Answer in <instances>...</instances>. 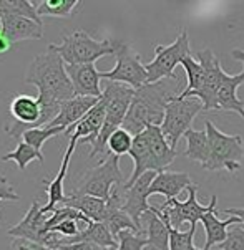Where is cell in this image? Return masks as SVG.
<instances>
[{
  "label": "cell",
  "instance_id": "cell-1",
  "mask_svg": "<svg viewBox=\"0 0 244 250\" xmlns=\"http://www.w3.org/2000/svg\"><path fill=\"white\" fill-rule=\"evenodd\" d=\"M25 83L33 84L38 90L37 98L42 106L38 128H44L53 121L58 116L62 104L75 98V90L67 73L65 62L50 45L44 53L33 57L30 62Z\"/></svg>",
  "mask_w": 244,
  "mask_h": 250
},
{
  "label": "cell",
  "instance_id": "cell-2",
  "mask_svg": "<svg viewBox=\"0 0 244 250\" xmlns=\"http://www.w3.org/2000/svg\"><path fill=\"white\" fill-rule=\"evenodd\" d=\"M174 96L178 95H174L165 82L143 84L135 91V98L123 123V129L136 136L148 126H161L165 120V109Z\"/></svg>",
  "mask_w": 244,
  "mask_h": 250
},
{
  "label": "cell",
  "instance_id": "cell-3",
  "mask_svg": "<svg viewBox=\"0 0 244 250\" xmlns=\"http://www.w3.org/2000/svg\"><path fill=\"white\" fill-rule=\"evenodd\" d=\"M117 45L118 42L111 38L95 40L85 30H75L60 43H52L50 46L62 57L65 65H87V63H95L105 55L115 57Z\"/></svg>",
  "mask_w": 244,
  "mask_h": 250
},
{
  "label": "cell",
  "instance_id": "cell-4",
  "mask_svg": "<svg viewBox=\"0 0 244 250\" xmlns=\"http://www.w3.org/2000/svg\"><path fill=\"white\" fill-rule=\"evenodd\" d=\"M135 91L131 86L122 83H113L108 82L103 90V98L106 101V114H105V123L103 128H101L100 138L95 146L92 147L90 156H97V154H103L106 151V143L111 134L117 129L123 128V123L128 114V109L131 106V101L135 98Z\"/></svg>",
  "mask_w": 244,
  "mask_h": 250
},
{
  "label": "cell",
  "instance_id": "cell-5",
  "mask_svg": "<svg viewBox=\"0 0 244 250\" xmlns=\"http://www.w3.org/2000/svg\"><path fill=\"white\" fill-rule=\"evenodd\" d=\"M126 179L120 169V158L106 154L98 166L83 172L72 190L73 196H92L108 201L117 186H125Z\"/></svg>",
  "mask_w": 244,
  "mask_h": 250
},
{
  "label": "cell",
  "instance_id": "cell-6",
  "mask_svg": "<svg viewBox=\"0 0 244 250\" xmlns=\"http://www.w3.org/2000/svg\"><path fill=\"white\" fill-rule=\"evenodd\" d=\"M204 129L209 141V159L204 169L208 171H228L229 174L238 172L243 166L244 143L239 134H226L216 128L211 121H206Z\"/></svg>",
  "mask_w": 244,
  "mask_h": 250
},
{
  "label": "cell",
  "instance_id": "cell-7",
  "mask_svg": "<svg viewBox=\"0 0 244 250\" xmlns=\"http://www.w3.org/2000/svg\"><path fill=\"white\" fill-rule=\"evenodd\" d=\"M191 57L190 37L185 28H181L176 40L171 45H156L155 46V58L145 65L148 71V83L163 82L165 78L174 80V70L181 65L183 60Z\"/></svg>",
  "mask_w": 244,
  "mask_h": 250
},
{
  "label": "cell",
  "instance_id": "cell-8",
  "mask_svg": "<svg viewBox=\"0 0 244 250\" xmlns=\"http://www.w3.org/2000/svg\"><path fill=\"white\" fill-rule=\"evenodd\" d=\"M188 199L185 202L178 201V199H170L165 201L163 206L155 207L156 214L161 219H166L170 222V226L173 229H178L183 226L185 222H190L191 227H196V224L201 222V219L204 217L208 212L216 209L218 197L211 196L208 206H201L198 202V186L193 184L191 188H188Z\"/></svg>",
  "mask_w": 244,
  "mask_h": 250
},
{
  "label": "cell",
  "instance_id": "cell-9",
  "mask_svg": "<svg viewBox=\"0 0 244 250\" xmlns=\"http://www.w3.org/2000/svg\"><path fill=\"white\" fill-rule=\"evenodd\" d=\"M199 111H203V103L196 98L181 100L174 96L165 109V120L161 123V131L166 141L173 149H176L179 139L191 129V125Z\"/></svg>",
  "mask_w": 244,
  "mask_h": 250
},
{
  "label": "cell",
  "instance_id": "cell-10",
  "mask_svg": "<svg viewBox=\"0 0 244 250\" xmlns=\"http://www.w3.org/2000/svg\"><path fill=\"white\" fill-rule=\"evenodd\" d=\"M115 58V66L110 71H101V80L126 84L133 90H138L148 83V71L141 63L140 53H136L130 45L118 42Z\"/></svg>",
  "mask_w": 244,
  "mask_h": 250
},
{
  "label": "cell",
  "instance_id": "cell-11",
  "mask_svg": "<svg viewBox=\"0 0 244 250\" xmlns=\"http://www.w3.org/2000/svg\"><path fill=\"white\" fill-rule=\"evenodd\" d=\"M196 60L204 66L206 78H204L203 88L198 93H195L193 98L203 103V111H213V109H216V95L226 76V71L222 70L220 60L211 48H204L196 53Z\"/></svg>",
  "mask_w": 244,
  "mask_h": 250
},
{
  "label": "cell",
  "instance_id": "cell-12",
  "mask_svg": "<svg viewBox=\"0 0 244 250\" xmlns=\"http://www.w3.org/2000/svg\"><path fill=\"white\" fill-rule=\"evenodd\" d=\"M10 114L17 121L15 125L5 126V133L14 139H22L25 131L38 128V121L42 118L40 101L35 96L30 95H15L10 101Z\"/></svg>",
  "mask_w": 244,
  "mask_h": 250
},
{
  "label": "cell",
  "instance_id": "cell-13",
  "mask_svg": "<svg viewBox=\"0 0 244 250\" xmlns=\"http://www.w3.org/2000/svg\"><path fill=\"white\" fill-rule=\"evenodd\" d=\"M156 174L158 172L153 171L145 172L133 186H130V188L123 186L122 188V209L136 224L141 235H143V232H141V217L151 209V206L148 204V197H149L148 192H149V186H151Z\"/></svg>",
  "mask_w": 244,
  "mask_h": 250
},
{
  "label": "cell",
  "instance_id": "cell-14",
  "mask_svg": "<svg viewBox=\"0 0 244 250\" xmlns=\"http://www.w3.org/2000/svg\"><path fill=\"white\" fill-rule=\"evenodd\" d=\"M42 207L44 206H40V201L33 199L27 214L24 215V219L17 226H14L8 230V235L14 237V239H25L44 245V237H45L44 229L47 219H49V214L42 212Z\"/></svg>",
  "mask_w": 244,
  "mask_h": 250
},
{
  "label": "cell",
  "instance_id": "cell-15",
  "mask_svg": "<svg viewBox=\"0 0 244 250\" xmlns=\"http://www.w3.org/2000/svg\"><path fill=\"white\" fill-rule=\"evenodd\" d=\"M67 73L73 84L75 96H93V98L103 96V90L100 86L101 71L97 70L95 63L67 65Z\"/></svg>",
  "mask_w": 244,
  "mask_h": 250
},
{
  "label": "cell",
  "instance_id": "cell-16",
  "mask_svg": "<svg viewBox=\"0 0 244 250\" xmlns=\"http://www.w3.org/2000/svg\"><path fill=\"white\" fill-rule=\"evenodd\" d=\"M105 114H106V101L101 96V100L85 114L83 120L73 129L67 131L65 134H72L70 138L78 143H90V146L93 147L97 144L98 138H100L101 128H103V123H105Z\"/></svg>",
  "mask_w": 244,
  "mask_h": 250
},
{
  "label": "cell",
  "instance_id": "cell-17",
  "mask_svg": "<svg viewBox=\"0 0 244 250\" xmlns=\"http://www.w3.org/2000/svg\"><path fill=\"white\" fill-rule=\"evenodd\" d=\"M2 33L12 43L24 40H40L44 37V22L22 15H0Z\"/></svg>",
  "mask_w": 244,
  "mask_h": 250
},
{
  "label": "cell",
  "instance_id": "cell-18",
  "mask_svg": "<svg viewBox=\"0 0 244 250\" xmlns=\"http://www.w3.org/2000/svg\"><path fill=\"white\" fill-rule=\"evenodd\" d=\"M100 100L101 98H93V96H75L73 100L65 101L60 108L58 116L50 121L45 128H63L65 133L73 129Z\"/></svg>",
  "mask_w": 244,
  "mask_h": 250
},
{
  "label": "cell",
  "instance_id": "cell-19",
  "mask_svg": "<svg viewBox=\"0 0 244 250\" xmlns=\"http://www.w3.org/2000/svg\"><path fill=\"white\" fill-rule=\"evenodd\" d=\"M170 222L156 214L155 207L141 217V232L148 239L146 250H170Z\"/></svg>",
  "mask_w": 244,
  "mask_h": 250
},
{
  "label": "cell",
  "instance_id": "cell-20",
  "mask_svg": "<svg viewBox=\"0 0 244 250\" xmlns=\"http://www.w3.org/2000/svg\"><path fill=\"white\" fill-rule=\"evenodd\" d=\"M76 144L78 141L70 138V143H68V147L65 151V156H63V161H62V166H60L57 176L53 177L52 181H44L45 184V190L49 194V202L42 207V212L44 214H50L57 209L58 204H62L65 201V189H63V182H65V177H67V172H68V166H70V159H72V154H73Z\"/></svg>",
  "mask_w": 244,
  "mask_h": 250
},
{
  "label": "cell",
  "instance_id": "cell-21",
  "mask_svg": "<svg viewBox=\"0 0 244 250\" xmlns=\"http://www.w3.org/2000/svg\"><path fill=\"white\" fill-rule=\"evenodd\" d=\"M244 83V66L238 75L226 73L220 90L216 95V109L220 111H233L238 113L244 120V101L238 98V88Z\"/></svg>",
  "mask_w": 244,
  "mask_h": 250
},
{
  "label": "cell",
  "instance_id": "cell-22",
  "mask_svg": "<svg viewBox=\"0 0 244 250\" xmlns=\"http://www.w3.org/2000/svg\"><path fill=\"white\" fill-rule=\"evenodd\" d=\"M191 186H193L191 177L190 174H186V172L163 171V172H158L156 177L153 179L148 194L149 196L163 194V196L166 197V201H170V199H176L183 190L191 188Z\"/></svg>",
  "mask_w": 244,
  "mask_h": 250
},
{
  "label": "cell",
  "instance_id": "cell-23",
  "mask_svg": "<svg viewBox=\"0 0 244 250\" xmlns=\"http://www.w3.org/2000/svg\"><path fill=\"white\" fill-rule=\"evenodd\" d=\"M241 219L239 217H234L231 215L229 219L226 220H220L218 219V212L211 210L201 219V224L204 227V232H206V244H204V249L203 250H213L216 245L222 244L228 237V227L234 226V224H239Z\"/></svg>",
  "mask_w": 244,
  "mask_h": 250
},
{
  "label": "cell",
  "instance_id": "cell-24",
  "mask_svg": "<svg viewBox=\"0 0 244 250\" xmlns=\"http://www.w3.org/2000/svg\"><path fill=\"white\" fill-rule=\"evenodd\" d=\"M62 206L73 207L93 222H103L106 212V201L92 196H73V194H70V196L65 197Z\"/></svg>",
  "mask_w": 244,
  "mask_h": 250
},
{
  "label": "cell",
  "instance_id": "cell-25",
  "mask_svg": "<svg viewBox=\"0 0 244 250\" xmlns=\"http://www.w3.org/2000/svg\"><path fill=\"white\" fill-rule=\"evenodd\" d=\"M186 139V151L185 156L188 159L195 161V163H199L201 166H206L208 159H209V141H208V133L206 129H188L185 134Z\"/></svg>",
  "mask_w": 244,
  "mask_h": 250
},
{
  "label": "cell",
  "instance_id": "cell-26",
  "mask_svg": "<svg viewBox=\"0 0 244 250\" xmlns=\"http://www.w3.org/2000/svg\"><path fill=\"white\" fill-rule=\"evenodd\" d=\"M183 68L186 71L188 76V84L186 88L178 95V98L181 100H188L193 98L195 93H198L204 84V78H206V71H204V66L193 57H188L183 60Z\"/></svg>",
  "mask_w": 244,
  "mask_h": 250
},
{
  "label": "cell",
  "instance_id": "cell-27",
  "mask_svg": "<svg viewBox=\"0 0 244 250\" xmlns=\"http://www.w3.org/2000/svg\"><path fill=\"white\" fill-rule=\"evenodd\" d=\"M80 0H40L37 2L38 17L50 15L55 19H68L80 7Z\"/></svg>",
  "mask_w": 244,
  "mask_h": 250
},
{
  "label": "cell",
  "instance_id": "cell-28",
  "mask_svg": "<svg viewBox=\"0 0 244 250\" xmlns=\"http://www.w3.org/2000/svg\"><path fill=\"white\" fill-rule=\"evenodd\" d=\"M0 161H2V163H7V161H14V163L17 164V167H19L20 171H25L32 161L44 163L45 158H44V152H42V151H37L35 147L28 146L27 143L19 141V144H17L15 149L12 151V152H7V154H3L2 158H0Z\"/></svg>",
  "mask_w": 244,
  "mask_h": 250
},
{
  "label": "cell",
  "instance_id": "cell-29",
  "mask_svg": "<svg viewBox=\"0 0 244 250\" xmlns=\"http://www.w3.org/2000/svg\"><path fill=\"white\" fill-rule=\"evenodd\" d=\"M0 15H22L42 20L37 14V2L32 0H0Z\"/></svg>",
  "mask_w": 244,
  "mask_h": 250
},
{
  "label": "cell",
  "instance_id": "cell-30",
  "mask_svg": "<svg viewBox=\"0 0 244 250\" xmlns=\"http://www.w3.org/2000/svg\"><path fill=\"white\" fill-rule=\"evenodd\" d=\"M133 134H130L126 129L120 128L110 136L108 143H106V154H113L122 158L123 154H130L131 146H133Z\"/></svg>",
  "mask_w": 244,
  "mask_h": 250
},
{
  "label": "cell",
  "instance_id": "cell-31",
  "mask_svg": "<svg viewBox=\"0 0 244 250\" xmlns=\"http://www.w3.org/2000/svg\"><path fill=\"white\" fill-rule=\"evenodd\" d=\"M62 133H65L63 128H45V126L44 128H32V129L25 131L20 141L27 143L28 146L35 147L37 151H42V146H44L45 141H49V139L58 136V134H62Z\"/></svg>",
  "mask_w": 244,
  "mask_h": 250
},
{
  "label": "cell",
  "instance_id": "cell-32",
  "mask_svg": "<svg viewBox=\"0 0 244 250\" xmlns=\"http://www.w3.org/2000/svg\"><path fill=\"white\" fill-rule=\"evenodd\" d=\"M118 247L110 250H145L148 247V239L145 235L135 234L131 230L120 232L117 237Z\"/></svg>",
  "mask_w": 244,
  "mask_h": 250
},
{
  "label": "cell",
  "instance_id": "cell-33",
  "mask_svg": "<svg viewBox=\"0 0 244 250\" xmlns=\"http://www.w3.org/2000/svg\"><path fill=\"white\" fill-rule=\"evenodd\" d=\"M196 227H190V230L181 232L178 229H170V250H188L195 240Z\"/></svg>",
  "mask_w": 244,
  "mask_h": 250
},
{
  "label": "cell",
  "instance_id": "cell-34",
  "mask_svg": "<svg viewBox=\"0 0 244 250\" xmlns=\"http://www.w3.org/2000/svg\"><path fill=\"white\" fill-rule=\"evenodd\" d=\"M215 250H244V229L234 227L229 229L226 240L220 245H216Z\"/></svg>",
  "mask_w": 244,
  "mask_h": 250
},
{
  "label": "cell",
  "instance_id": "cell-35",
  "mask_svg": "<svg viewBox=\"0 0 244 250\" xmlns=\"http://www.w3.org/2000/svg\"><path fill=\"white\" fill-rule=\"evenodd\" d=\"M83 229H80L78 222L76 220H63L62 224L55 226L50 232H57V234L67 237V239H72V237H76Z\"/></svg>",
  "mask_w": 244,
  "mask_h": 250
},
{
  "label": "cell",
  "instance_id": "cell-36",
  "mask_svg": "<svg viewBox=\"0 0 244 250\" xmlns=\"http://www.w3.org/2000/svg\"><path fill=\"white\" fill-rule=\"evenodd\" d=\"M2 201H10L15 202L19 201V194L15 192L12 184H8V181L3 176H0V202Z\"/></svg>",
  "mask_w": 244,
  "mask_h": 250
},
{
  "label": "cell",
  "instance_id": "cell-37",
  "mask_svg": "<svg viewBox=\"0 0 244 250\" xmlns=\"http://www.w3.org/2000/svg\"><path fill=\"white\" fill-rule=\"evenodd\" d=\"M12 250H52L49 247L37 242H32V240H25V239H14L12 242Z\"/></svg>",
  "mask_w": 244,
  "mask_h": 250
},
{
  "label": "cell",
  "instance_id": "cell-38",
  "mask_svg": "<svg viewBox=\"0 0 244 250\" xmlns=\"http://www.w3.org/2000/svg\"><path fill=\"white\" fill-rule=\"evenodd\" d=\"M58 250H110V249H103L97 244L92 242H78V244H70V245H63Z\"/></svg>",
  "mask_w": 244,
  "mask_h": 250
},
{
  "label": "cell",
  "instance_id": "cell-39",
  "mask_svg": "<svg viewBox=\"0 0 244 250\" xmlns=\"http://www.w3.org/2000/svg\"><path fill=\"white\" fill-rule=\"evenodd\" d=\"M221 212L234 215V217H239L241 219V222L244 224V207H229V209H224V210H221Z\"/></svg>",
  "mask_w": 244,
  "mask_h": 250
},
{
  "label": "cell",
  "instance_id": "cell-40",
  "mask_svg": "<svg viewBox=\"0 0 244 250\" xmlns=\"http://www.w3.org/2000/svg\"><path fill=\"white\" fill-rule=\"evenodd\" d=\"M10 46H12V42L2 33V37H0V55L7 53L8 50H10Z\"/></svg>",
  "mask_w": 244,
  "mask_h": 250
},
{
  "label": "cell",
  "instance_id": "cell-41",
  "mask_svg": "<svg viewBox=\"0 0 244 250\" xmlns=\"http://www.w3.org/2000/svg\"><path fill=\"white\" fill-rule=\"evenodd\" d=\"M231 57L234 58V60H238V62H243L244 63V50H233L231 52Z\"/></svg>",
  "mask_w": 244,
  "mask_h": 250
},
{
  "label": "cell",
  "instance_id": "cell-42",
  "mask_svg": "<svg viewBox=\"0 0 244 250\" xmlns=\"http://www.w3.org/2000/svg\"><path fill=\"white\" fill-rule=\"evenodd\" d=\"M188 250H201V249H198V247H195V245H191V247H190V249H188ZM213 250H215V249H213Z\"/></svg>",
  "mask_w": 244,
  "mask_h": 250
},
{
  "label": "cell",
  "instance_id": "cell-43",
  "mask_svg": "<svg viewBox=\"0 0 244 250\" xmlns=\"http://www.w3.org/2000/svg\"><path fill=\"white\" fill-rule=\"evenodd\" d=\"M0 30H2V20H0Z\"/></svg>",
  "mask_w": 244,
  "mask_h": 250
},
{
  "label": "cell",
  "instance_id": "cell-44",
  "mask_svg": "<svg viewBox=\"0 0 244 250\" xmlns=\"http://www.w3.org/2000/svg\"><path fill=\"white\" fill-rule=\"evenodd\" d=\"M0 37H2V30H0Z\"/></svg>",
  "mask_w": 244,
  "mask_h": 250
},
{
  "label": "cell",
  "instance_id": "cell-45",
  "mask_svg": "<svg viewBox=\"0 0 244 250\" xmlns=\"http://www.w3.org/2000/svg\"><path fill=\"white\" fill-rule=\"evenodd\" d=\"M0 224H2V220H0Z\"/></svg>",
  "mask_w": 244,
  "mask_h": 250
}]
</instances>
